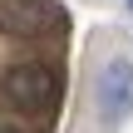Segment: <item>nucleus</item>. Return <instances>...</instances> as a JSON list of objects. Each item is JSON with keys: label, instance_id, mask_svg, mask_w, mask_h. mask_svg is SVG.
Segmentation results:
<instances>
[{"label": "nucleus", "instance_id": "nucleus-2", "mask_svg": "<svg viewBox=\"0 0 133 133\" xmlns=\"http://www.w3.org/2000/svg\"><path fill=\"white\" fill-rule=\"evenodd\" d=\"M0 89H5V99L15 109H30V114H44L54 104V94H59V84H54V74L44 64H15Z\"/></svg>", "mask_w": 133, "mask_h": 133}, {"label": "nucleus", "instance_id": "nucleus-3", "mask_svg": "<svg viewBox=\"0 0 133 133\" xmlns=\"http://www.w3.org/2000/svg\"><path fill=\"white\" fill-rule=\"evenodd\" d=\"M0 133H20V128H15V123H0Z\"/></svg>", "mask_w": 133, "mask_h": 133}, {"label": "nucleus", "instance_id": "nucleus-1", "mask_svg": "<svg viewBox=\"0 0 133 133\" xmlns=\"http://www.w3.org/2000/svg\"><path fill=\"white\" fill-rule=\"evenodd\" d=\"M94 104L104 123H128L133 118V59H109L94 79Z\"/></svg>", "mask_w": 133, "mask_h": 133}, {"label": "nucleus", "instance_id": "nucleus-4", "mask_svg": "<svg viewBox=\"0 0 133 133\" xmlns=\"http://www.w3.org/2000/svg\"><path fill=\"white\" fill-rule=\"evenodd\" d=\"M128 10H133V0H128Z\"/></svg>", "mask_w": 133, "mask_h": 133}]
</instances>
